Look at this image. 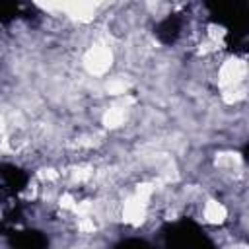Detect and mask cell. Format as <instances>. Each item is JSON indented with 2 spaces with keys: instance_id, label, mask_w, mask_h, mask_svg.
Returning a JSON list of instances; mask_svg holds the SVG:
<instances>
[{
  "instance_id": "1",
  "label": "cell",
  "mask_w": 249,
  "mask_h": 249,
  "mask_svg": "<svg viewBox=\"0 0 249 249\" xmlns=\"http://www.w3.org/2000/svg\"><path fill=\"white\" fill-rule=\"evenodd\" d=\"M204 214H206V218H208L210 222H222V220L226 218V208H224L220 202H214V200H210V202L206 204V210H204Z\"/></svg>"
}]
</instances>
